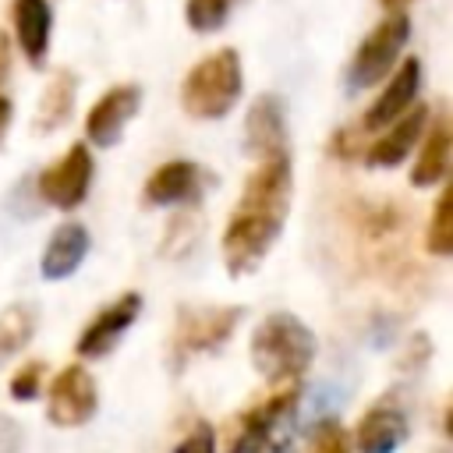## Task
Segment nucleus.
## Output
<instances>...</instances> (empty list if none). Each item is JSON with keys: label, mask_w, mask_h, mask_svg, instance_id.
<instances>
[{"label": "nucleus", "mask_w": 453, "mask_h": 453, "mask_svg": "<svg viewBox=\"0 0 453 453\" xmlns=\"http://www.w3.org/2000/svg\"><path fill=\"white\" fill-rule=\"evenodd\" d=\"M290 152H276L258 159V166L248 173L241 198L226 219L223 230V265L230 276H248L262 265L269 248L280 241L287 212H290Z\"/></svg>", "instance_id": "f257e3e1"}, {"label": "nucleus", "mask_w": 453, "mask_h": 453, "mask_svg": "<svg viewBox=\"0 0 453 453\" xmlns=\"http://www.w3.org/2000/svg\"><path fill=\"white\" fill-rule=\"evenodd\" d=\"M248 354L265 382L294 386L315 361V333L294 311H273L255 326Z\"/></svg>", "instance_id": "f03ea898"}, {"label": "nucleus", "mask_w": 453, "mask_h": 453, "mask_svg": "<svg viewBox=\"0 0 453 453\" xmlns=\"http://www.w3.org/2000/svg\"><path fill=\"white\" fill-rule=\"evenodd\" d=\"M244 88V71H241V53L223 46L191 64V71L180 81V106L195 120H219L226 117Z\"/></svg>", "instance_id": "7ed1b4c3"}, {"label": "nucleus", "mask_w": 453, "mask_h": 453, "mask_svg": "<svg viewBox=\"0 0 453 453\" xmlns=\"http://www.w3.org/2000/svg\"><path fill=\"white\" fill-rule=\"evenodd\" d=\"M297 428V386H280L234 418L226 453H290Z\"/></svg>", "instance_id": "20e7f679"}, {"label": "nucleus", "mask_w": 453, "mask_h": 453, "mask_svg": "<svg viewBox=\"0 0 453 453\" xmlns=\"http://www.w3.org/2000/svg\"><path fill=\"white\" fill-rule=\"evenodd\" d=\"M407 35H411L407 14H386V18L361 39V46L354 50L350 67H347V88H350V92H361V88L382 81V78L396 67V57H400V50L407 46Z\"/></svg>", "instance_id": "39448f33"}, {"label": "nucleus", "mask_w": 453, "mask_h": 453, "mask_svg": "<svg viewBox=\"0 0 453 453\" xmlns=\"http://www.w3.org/2000/svg\"><path fill=\"white\" fill-rule=\"evenodd\" d=\"M241 319H244V308H237V304H230V308H223V304L180 308V311H177L173 336H170V343H173V361L184 365V361L195 357V354H209V350L223 347V343L234 336V329L241 326Z\"/></svg>", "instance_id": "423d86ee"}, {"label": "nucleus", "mask_w": 453, "mask_h": 453, "mask_svg": "<svg viewBox=\"0 0 453 453\" xmlns=\"http://www.w3.org/2000/svg\"><path fill=\"white\" fill-rule=\"evenodd\" d=\"M92 173H96V163H92V149L85 142H74L60 159H53L42 173H39V198L53 209H78L92 188Z\"/></svg>", "instance_id": "0eeeda50"}, {"label": "nucleus", "mask_w": 453, "mask_h": 453, "mask_svg": "<svg viewBox=\"0 0 453 453\" xmlns=\"http://www.w3.org/2000/svg\"><path fill=\"white\" fill-rule=\"evenodd\" d=\"M99 407V389L88 368L81 365H67L57 372V379L50 382V396H46V418L57 428H78L85 421H92Z\"/></svg>", "instance_id": "6e6552de"}, {"label": "nucleus", "mask_w": 453, "mask_h": 453, "mask_svg": "<svg viewBox=\"0 0 453 453\" xmlns=\"http://www.w3.org/2000/svg\"><path fill=\"white\" fill-rule=\"evenodd\" d=\"M138 311H142V294H134V290H127V294H120L117 301L103 304V308L96 311V319L78 333V343H74L78 357H85V361L106 357V354L120 343V336L134 326Z\"/></svg>", "instance_id": "1a4fd4ad"}, {"label": "nucleus", "mask_w": 453, "mask_h": 453, "mask_svg": "<svg viewBox=\"0 0 453 453\" xmlns=\"http://www.w3.org/2000/svg\"><path fill=\"white\" fill-rule=\"evenodd\" d=\"M205 188H212V177L191 163V159H170V163H159L149 180H145V202L149 205H159V209H173V205H191V202H202Z\"/></svg>", "instance_id": "9d476101"}, {"label": "nucleus", "mask_w": 453, "mask_h": 453, "mask_svg": "<svg viewBox=\"0 0 453 453\" xmlns=\"http://www.w3.org/2000/svg\"><path fill=\"white\" fill-rule=\"evenodd\" d=\"M138 106H142V88H138V85L124 81V85L106 88V92L92 103L88 117H85V138H88L92 145H99V149L117 145V142L124 138V127H127L131 117L138 113Z\"/></svg>", "instance_id": "9b49d317"}, {"label": "nucleus", "mask_w": 453, "mask_h": 453, "mask_svg": "<svg viewBox=\"0 0 453 453\" xmlns=\"http://www.w3.org/2000/svg\"><path fill=\"white\" fill-rule=\"evenodd\" d=\"M418 92H421V60H418V57H403V60L389 71V81H386V88L379 92V99L368 106L361 127H365V131H382V127H389L396 117H403V113L414 106Z\"/></svg>", "instance_id": "f8f14e48"}, {"label": "nucleus", "mask_w": 453, "mask_h": 453, "mask_svg": "<svg viewBox=\"0 0 453 453\" xmlns=\"http://www.w3.org/2000/svg\"><path fill=\"white\" fill-rule=\"evenodd\" d=\"M428 120H432L428 106H418V103H414L403 117H396L389 127H382V134L365 149V163H368V166H379V170L400 166V163L411 156V149L421 142Z\"/></svg>", "instance_id": "ddd939ff"}, {"label": "nucleus", "mask_w": 453, "mask_h": 453, "mask_svg": "<svg viewBox=\"0 0 453 453\" xmlns=\"http://www.w3.org/2000/svg\"><path fill=\"white\" fill-rule=\"evenodd\" d=\"M244 145L258 159L287 152V106L280 96L265 92L251 103V110L244 117Z\"/></svg>", "instance_id": "4468645a"}, {"label": "nucleus", "mask_w": 453, "mask_h": 453, "mask_svg": "<svg viewBox=\"0 0 453 453\" xmlns=\"http://www.w3.org/2000/svg\"><path fill=\"white\" fill-rule=\"evenodd\" d=\"M407 432H411V425H407L403 407H396L393 400H379L375 407H368L361 414L354 442H357V453H396V446H403Z\"/></svg>", "instance_id": "2eb2a0df"}, {"label": "nucleus", "mask_w": 453, "mask_h": 453, "mask_svg": "<svg viewBox=\"0 0 453 453\" xmlns=\"http://www.w3.org/2000/svg\"><path fill=\"white\" fill-rule=\"evenodd\" d=\"M88 244H92V237H88L85 223H74V219L60 223L50 234V241H46V248L39 255V273L46 280H67V276H74L81 269L85 255H88Z\"/></svg>", "instance_id": "dca6fc26"}, {"label": "nucleus", "mask_w": 453, "mask_h": 453, "mask_svg": "<svg viewBox=\"0 0 453 453\" xmlns=\"http://www.w3.org/2000/svg\"><path fill=\"white\" fill-rule=\"evenodd\" d=\"M11 21H14V39L18 50L32 67H42L50 53V35H53V7L50 0H14L11 4Z\"/></svg>", "instance_id": "f3484780"}, {"label": "nucleus", "mask_w": 453, "mask_h": 453, "mask_svg": "<svg viewBox=\"0 0 453 453\" xmlns=\"http://www.w3.org/2000/svg\"><path fill=\"white\" fill-rule=\"evenodd\" d=\"M449 120L446 117H435L432 127H425L421 134V149H418V159H414V170H411V184L414 188H432L446 177L449 170Z\"/></svg>", "instance_id": "a211bd4d"}, {"label": "nucleus", "mask_w": 453, "mask_h": 453, "mask_svg": "<svg viewBox=\"0 0 453 453\" xmlns=\"http://www.w3.org/2000/svg\"><path fill=\"white\" fill-rule=\"evenodd\" d=\"M74 96H78V78L60 67L50 85L42 88V99H39V110H35V127L39 131H57L67 124L71 110H74Z\"/></svg>", "instance_id": "6ab92c4d"}, {"label": "nucleus", "mask_w": 453, "mask_h": 453, "mask_svg": "<svg viewBox=\"0 0 453 453\" xmlns=\"http://www.w3.org/2000/svg\"><path fill=\"white\" fill-rule=\"evenodd\" d=\"M35 326H39L35 304H7L0 311V365L11 361L35 336Z\"/></svg>", "instance_id": "aec40b11"}, {"label": "nucleus", "mask_w": 453, "mask_h": 453, "mask_svg": "<svg viewBox=\"0 0 453 453\" xmlns=\"http://www.w3.org/2000/svg\"><path fill=\"white\" fill-rule=\"evenodd\" d=\"M425 248L435 258H446L453 251V188H442V195L435 198V209L425 230Z\"/></svg>", "instance_id": "412c9836"}, {"label": "nucleus", "mask_w": 453, "mask_h": 453, "mask_svg": "<svg viewBox=\"0 0 453 453\" xmlns=\"http://www.w3.org/2000/svg\"><path fill=\"white\" fill-rule=\"evenodd\" d=\"M234 7H237V0H188L184 4V21H188L191 32L209 35V32H219L230 21Z\"/></svg>", "instance_id": "4be33fe9"}, {"label": "nucleus", "mask_w": 453, "mask_h": 453, "mask_svg": "<svg viewBox=\"0 0 453 453\" xmlns=\"http://www.w3.org/2000/svg\"><path fill=\"white\" fill-rule=\"evenodd\" d=\"M301 453H350V439L336 418H322L311 421V435Z\"/></svg>", "instance_id": "5701e85b"}, {"label": "nucleus", "mask_w": 453, "mask_h": 453, "mask_svg": "<svg viewBox=\"0 0 453 453\" xmlns=\"http://www.w3.org/2000/svg\"><path fill=\"white\" fill-rule=\"evenodd\" d=\"M42 372H46V365L42 361H28V365H21L14 375H11V396L14 400H35L39 396V389H42Z\"/></svg>", "instance_id": "b1692460"}, {"label": "nucleus", "mask_w": 453, "mask_h": 453, "mask_svg": "<svg viewBox=\"0 0 453 453\" xmlns=\"http://www.w3.org/2000/svg\"><path fill=\"white\" fill-rule=\"evenodd\" d=\"M170 453H216V432L209 421H195Z\"/></svg>", "instance_id": "393cba45"}, {"label": "nucleus", "mask_w": 453, "mask_h": 453, "mask_svg": "<svg viewBox=\"0 0 453 453\" xmlns=\"http://www.w3.org/2000/svg\"><path fill=\"white\" fill-rule=\"evenodd\" d=\"M333 407H340V393H336L329 382H319V386L308 393V403H304V418H311V421L333 418V414H329Z\"/></svg>", "instance_id": "a878e982"}, {"label": "nucleus", "mask_w": 453, "mask_h": 453, "mask_svg": "<svg viewBox=\"0 0 453 453\" xmlns=\"http://www.w3.org/2000/svg\"><path fill=\"white\" fill-rule=\"evenodd\" d=\"M25 446V428L18 418L0 414V453H21Z\"/></svg>", "instance_id": "bb28decb"}, {"label": "nucleus", "mask_w": 453, "mask_h": 453, "mask_svg": "<svg viewBox=\"0 0 453 453\" xmlns=\"http://www.w3.org/2000/svg\"><path fill=\"white\" fill-rule=\"evenodd\" d=\"M7 71H11V39L0 32V81L7 78Z\"/></svg>", "instance_id": "cd10ccee"}, {"label": "nucleus", "mask_w": 453, "mask_h": 453, "mask_svg": "<svg viewBox=\"0 0 453 453\" xmlns=\"http://www.w3.org/2000/svg\"><path fill=\"white\" fill-rule=\"evenodd\" d=\"M11 113H14V110H11V99H7L4 92H0V142H4L7 127H11Z\"/></svg>", "instance_id": "c85d7f7f"}, {"label": "nucleus", "mask_w": 453, "mask_h": 453, "mask_svg": "<svg viewBox=\"0 0 453 453\" xmlns=\"http://www.w3.org/2000/svg\"><path fill=\"white\" fill-rule=\"evenodd\" d=\"M382 7H386V14H403V7L411 4V0H379Z\"/></svg>", "instance_id": "c756f323"}]
</instances>
